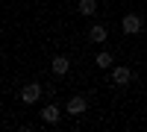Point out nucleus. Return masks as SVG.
Segmentation results:
<instances>
[{
	"mask_svg": "<svg viewBox=\"0 0 147 132\" xmlns=\"http://www.w3.org/2000/svg\"><path fill=\"white\" fill-rule=\"evenodd\" d=\"M129 79H132V70H129L127 65H118V68L112 70V82H115V85H127Z\"/></svg>",
	"mask_w": 147,
	"mask_h": 132,
	"instance_id": "2",
	"label": "nucleus"
},
{
	"mask_svg": "<svg viewBox=\"0 0 147 132\" xmlns=\"http://www.w3.org/2000/svg\"><path fill=\"white\" fill-rule=\"evenodd\" d=\"M94 65H97V68H112V53H97Z\"/></svg>",
	"mask_w": 147,
	"mask_h": 132,
	"instance_id": "9",
	"label": "nucleus"
},
{
	"mask_svg": "<svg viewBox=\"0 0 147 132\" xmlns=\"http://www.w3.org/2000/svg\"><path fill=\"white\" fill-rule=\"evenodd\" d=\"M77 9H80V15H94L97 12V0H80Z\"/></svg>",
	"mask_w": 147,
	"mask_h": 132,
	"instance_id": "8",
	"label": "nucleus"
},
{
	"mask_svg": "<svg viewBox=\"0 0 147 132\" xmlns=\"http://www.w3.org/2000/svg\"><path fill=\"white\" fill-rule=\"evenodd\" d=\"M59 115H62V112H59V106L47 103L44 109H41V121H44V123H56V121H59Z\"/></svg>",
	"mask_w": 147,
	"mask_h": 132,
	"instance_id": "5",
	"label": "nucleus"
},
{
	"mask_svg": "<svg viewBox=\"0 0 147 132\" xmlns=\"http://www.w3.org/2000/svg\"><path fill=\"white\" fill-rule=\"evenodd\" d=\"M38 97H41V85H38V82H30V85H24V88H21V100L27 103V106L38 103Z\"/></svg>",
	"mask_w": 147,
	"mask_h": 132,
	"instance_id": "1",
	"label": "nucleus"
},
{
	"mask_svg": "<svg viewBox=\"0 0 147 132\" xmlns=\"http://www.w3.org/2000/svg\"><path fill=\"white\" fill-rule=\"evenodd\" d=\"M121 27H124L127 35H136V32H141V18H138V15H127Z\"/></svg>",
	"mask_w": 147,
	"mask_h": 132,
	"instance_id": "4",
	"label": "nucleus"
},
{
	"mask_svg": "<svg viewBox=\"0 0 147 132\" xmlns=\"http://www.w3.org/2000/svg\"><path fill=\"white\" fill-rule=\"evenodd\" d=\"M50 68H53V74H59V76H65V74H68V68H71V62H68L65 56H56L53 62H50Z\"/></svg>",
	"mask_w": 147,
	"mask_h": 132,
	"instance_id": "6",
	"label": "nucleus"
},
{
	"mask_svg": "<svg viewBox=\"0 0 147 132\" xmlns=\"http://www.w3.org/2000/svg\"><path fill=\"white\" fill-rule=\"evenodd\" d=\"M88 38H91L94 44H100V41H106V27H100V23H94V27L88 29Z\"/></svg>",
	"mask_w": 147,
	"mask_h": 132,
	"instance_id": "7",
	"label": "nucleus"
},
{
	"mask_svg": "<svg viewBox=\"0 0 147 132\" xmlns=\"http://www.w3.org/2000/svg\"><path fill=\"white\" fill-rule=\"evenodd\" d=\"M65 109H68L71 115H82L85 109H88V103H85V97L77 94V97H68V106H65Z\"/></svg>",
	"mask_w": 147,
	"mask_h": 132,
	"instance_id": "3",
	"label": "nucleus"
}]
</instances>
